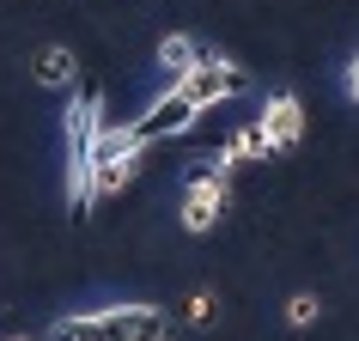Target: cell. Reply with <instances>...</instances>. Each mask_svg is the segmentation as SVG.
Listing matches in <instances>:
<instances>
[{
	"mask_svg": "<svg viewBox=\"0 0 359 341\" xmlns=\"http://www.w3.org/2000/svg\"><path fill=\"white\" fill-rule=\"evenodd\" d=\"M61 128H67V208H74V220H86V213L97 208V140H104V86L97 79H79L74 98H67V110H61Z\"/></svg>",
	"mask_w": 359,
	"mask_h": 341,
	"instance_id": "obj_1",
	"label": "cell"
},
{
	"mask_svg": "<svg viewBox=\"0 0 359 341\" xmlns=\"http://www.w3.org/2000/svg\"><path fill=\"white\" fill-rule=\"evenodd\" d=\"M49 341H170V311L158 305H97L55 317Z\"/></svg>",
	"mask_w": 359,
	"mask_h": 341,
	"instance_id": "obj_2",
	"label": "cell"
},
{
	"mask_svg": "<svg viewBox=\"0 0 359 341\" xmlns=\"http://www.w3.org/2000/svg\"><path fill=\"white\" fill-rule=\"evenodd\" d=\"M140 159H147V147L134 140V122L104 128V140H97V183H92V195H97V201L122 195L134 177H140Z\"/></svg>",
	"mask_w": 359,
	"mask_h": 341,
	"instance_id": "obj_3",
	"label": "cell"
},
{
	"mask_svg": "<svg viewBox=\"0 0 359 341\" xmlns=\"http://www.w3.org/2000/svg\"><path fill=\"white\" fill-rule=\"evenodd\" d=\"M195 122H201V104H195L183 86H165L147 110L134 116V140H140V147H152V140H170V134H189Z\"/></svg>",
	"mask_w": 359,
	"mask_h": 341,
	"instance_id": "obj_4",
	"label": "cell"
},
{
	"mask_svg": "<svg viewBox=\"0 0 359 341\" xmlns=\"http://www.w3.org/2000/svg\"><path fill=\"white\" fill-rule=\"evenodd\" d=\"M183 92L201 104V110H213V104H231V98H244L250 92V79H244V67H231L226 55H201V67H195L189 79H183Z\"/></svg>",
	"mask_w": 359,
	"mask_h": 341,
	"instance_id": "obj_5",
	"label": "cell"
},
{
	"mask_svg": "<svg viewBox=\"0 0 359 341\" xmlns=\"http://www.w3.org/2000/svg\"><path fill=\"white\" fill-rule=\"evenodd\" d=\"M262 134L274 140V152H292L299 147V134H304V104L292 92H268V104H262Z\"/></svg>",
	"mask_w": 359,
	"mask_h": 341,
	"instance_id": "obj_6",
	"label": "cell"
},
{
	"mask_svg": "<svg viewBox=\"0 0 359 341\" xmlns=\"http://www.w3.org/2000/svg\"><path fill=\"white\" fill-rule=\"evenodd\" d=\"M201 55H208V49H201L195 37L170 31V37L158 43V74H165V86H183V79H189L195 67H201Z\"/></svg>",
	"mask_w": 359,
	"mask_h": 341,
	"instance_id": "obj_7",
	"label": "cell"
},
{
	"mask_svg": "<svg viewBox=\"0 0 359 341\" xmlns=\"http://www.w3.org/2000/svg\"><path fill=\"white\" fill-rule=\"evenodd\" d=\"M37 86H79V61L74 49H61V43H49V49H37Z\"/></svg>",
	"mask_w": 359,
	"mask_h": 341,
	"instance_id": "obj_8",
	"label": "cell"
},
{
	"mask_svg": "<svg viewBox=\"0 0 359 341\" xmlns=\"http://www.w3.org/2000/svg\"><path fill=\"white\" fill-rule=\"evenodd\" d=\"M268 152H274V140H268V134H262V122H250V128H238V134H231L226 159H231V165H238V159H268Z\"/></svg>",
	"mask_w": 359,
	"mask_h": 341,
	"instance_id": "obj_9",
	"label": "cell"
},
{
	"mask_svg": "<svg viewBox=\"0 0 359 341\" xmlns=\"http://www.w3.org/2000/svg\"><path fill=\"white\" fill-rule=\"evenodd\" d=\"M317 317H323V299H317V293H292V299H286V323H292V329H311Z\"/></svg>",
	"mask_w": 359,
	"mask_h": 341,
	"instance_id": "obj_10",
	"label": "cell"
},
{
	"mask_svg": "<svg viewBox=\"0 0 359 341\" xmlns=\"http://www.w3.org/2000/svg\"><path fill=\"white\" fill-rule=\"evenodd\" d=\"M219 317V299H213V293H195L189 305H183V323H195V329H201V323H213Z\"/></svg>",
	"mask_w": 359,
	"mask_h": 341,
	"instance_id": "obj_11",
	"label": "cell"
},
{
	"mask_svg": "<svg viewBox=\"0 0 359 341\" xmlns=\"http://www.w3.org/2000/svg\"><path fill=\"white\" fill-rule=\"evenodd\" d=\"M347 98H353V104H359V55L347 61Z\"/></svg>",
	"mask_w": 359,
	"mask_h": 341,
	"instance_id": "obj_12",
	"label": "cell"
}]
</instances>
